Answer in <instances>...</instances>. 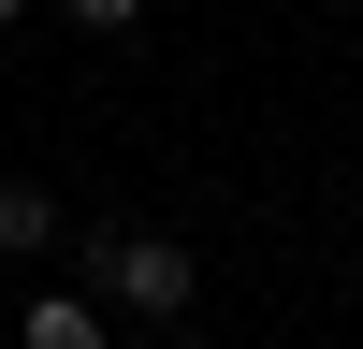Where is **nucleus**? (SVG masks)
<instances>
[{"label":"nucleus","mask_w":363,"mask_h":349,"mask_svg":"<svg viewBox=\"0 0 363 349\" xmlns=\"http://www.w3.org/2000/svg\"><path fill=\"white\" fill-rule=\"evenodd\" d=\"M87 306H116V320H189L203 306V262H189V233H87Z\"/></svg>","instance_id":"1"},{"label":"nucleus","mask_w":363,"mask_h":349,"mask_svg":"<svg viewBox=\"0 0 363 349\" xmlns=\"http://www.w3.org/2000/svg\"><path fill=\"white\" fill-rule=\"evenodd\" d=\"M15 349H102V306H87V291H29V306H15Z\"/></svg>","instance_id":"2"},{"label":"nucleus","mask_w":363,"mask_h":349,"mask_svg":"<svg viewBox=\"0 0 363 349\" xmlns=\"http://www.w3.org/2000/svg\"><path fill=\"white\" fill-rule=\"evenodd\" d=\"M58 248V189H29V174H0V262Z\"/></svg>","instance_id":"3"},{"label":"nucleus","mask_w":363,"mask_h":349,"mask_svg":"<svg viewBox=\"0 0 363 349\" xmlns=\"http://www.w3.org/2000/svg\"><path fill=\"white\" fill-rule=\"evenodd\" d=\"M58 15H73V29H131L145 0H58Z\"/></svg>","instance_id":"4"},{"label":"nucleus","mask_w":363,"mask_h":349,"mask_svg":"<svg viewBox=\"0 0 363 349\" xmlns=\"http://www.w3.org/2000/svg\"><path fill=\"white\" fill-rule=\"evenodd\" d=\"M15 15H44V0H0V29H15Z\"/></svg>","instance_id":"5"},{"label":"nucleus","mask_w":363,"mask_h":349,"mask_svg":"<svg viewBox=\"0 0 363 349\" xmlns=\"http://www.w3.org/2000/svg\"><path fill=\"white\" fill-rule=\"evenodd\" d=\"M160 349H203V335H160Z\"/></svg>","instance_id":"6"}]
</instances>
